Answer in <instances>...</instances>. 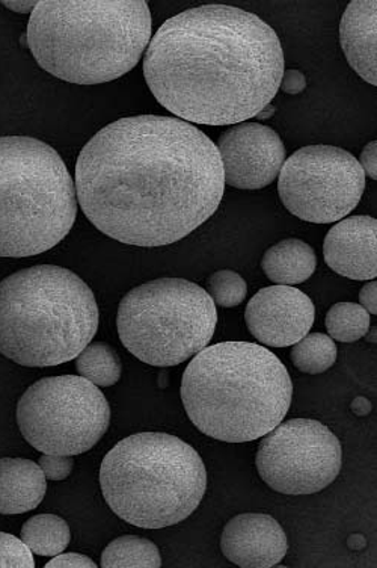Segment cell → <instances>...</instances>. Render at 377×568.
Segmentation results:
<instances>
[{
    "label": "cell",
    "mask_w": 377,
    "mask_h": 568,
    "mask_svg": "<svg viewBox=\"0 0 377 568\" xmlns=\"http://www.w3.org/2000/svg\"><path fill=\"white\" fill-rule=\"evenodd\" d=\"M37 3V0H31V2H24V0H3L2 6L7 7L8 10L19 12V14H28V12L35 10Z\"/></svg>",
    "instance_id": "obj_31"
},
{
    "label": "cell",
    "mask_w": 377,
    "mask_h": 568,
    "mask_svg": "<svg viewBox=\"0 0 377 568\" xmlns=\"http://www.w3.org/2000/svg\"><path fill=\"white\" fill-rule=\"evenodd\" d=\"M324 256L330 270L350 280L377 275V221L350 216L338 221L325 237Z\"/></svg>",
    "instance_id": "obj_15"
},
{
    "label": "cell",
    "mask_w": 377,
    "mask_h": 568,
    "mask_svg": "<svg viewBox=\"0 0 377 568\" xmlns=\"http://www.w3.org/2000/svg\"><path fill=\"white\" fill-rule=\"evenodd\" d=\"M359 165L364 171V174L370 179H377V141H370L364 148L361 156H359Z\"/></svg>",
    "instance_id": "obj_29"
},
{
    "label": "cell",
    "mask_w": 377,
    "mask_h": 568,
    "mask_svg": "<svg viewBox=\"0 0 377 568\" xmlns=\"http://www.w3.org/2000/svg\"><path fill=\"white\" fill-rule=\"evenodd\" d=\"M325 325L330 339L354 344L367 336L370 315L361 304L338 303L329 308Z\"/></svg>",
    "instance_id": "obj_23"
},
{
    "label": "cell",
    "mask_w": 377,
    "mask_h": 568,
    "mask_svg": "<svg viewBox=\"0 0 377 568\" xmlns=\"http://www.w3.org/2000/svg\"><path fill=\"white\" fill-rule=\"evenodd\" d=\"M78 207L57 150L35 138H0V257L49 252L73 229Z\"/></svg>",
    "instance_id": "obj_7"
},
{
    "label": "cell",
    "mask_w": 377,
    "mask_h": 568,
    "mask_svg": "<svg viewBox=\"0 0 377 568\" xmlns=\"http://www.w3.org/2000/svg\"><path fill=\"white\" fill-rule=\"evenodd\" d=\"M284 73L278 33L253 12L191 8L150 41L144 77L165 110L187 123L233 126L274 100Z\"/></svg>",
    "instance_id": "obj_2"
},
{
    "label": "cell",
    "mask_w": 377,
    "mask_h": 568,
    "mask_svg": "<svg viewBox=\"0 0 377 568\" xmlns=\"http://www.w3.org/2000/svg\"><path fill=\"white\" fill-rule=\"evenodd\" d=\"M86 219L123 244L165 246L191 235L224 197L216 144L174 116L136 115L108 124L75 164Z\"/></svg>",
    "instance_id": "obj_1"
},
{
    "label": "cell",
    "mask_w": 377,
    "mask_h": 568,
    "mask_svg": "<svg viewBox=\"0 0 377 568\" xmlns=\"http://www.w3.org/2000/svg\"><path fill=\"white\" fill-rule=\"evenodd\" d=\"M20 538L32 554L57 557L70 545V526L54 514H38L23 525Z\"/></svg>",
    "instance_id": "obj_19"
},
{
    "label": "cell",
    "mask_w": 377,
    "mask_h": 568,
    "mask_svg": "<svg viewBox=\"0 0 377 568\" xmlns=\"http://www.w3.org/2000/svg\"><path fill=\"white\" fill-rule=\"evenodd\" d=\"M38 465L50 481H64L73 471L74 462L70 455L44 454Z\"/></svg>",
    "instance_id": "obj_26"
},
{
    "label": "cell",
    "mask_w": 377,
    "mask_h": 568,
    "mask_svg": "<svg viewBox=\"0 0 377 568\" xmlns=\"http://www.w3.org/2000/svg\"><path fill=\"white\" fill-rule=\"evenodd\" d=\"M342 443L312 419L281 422L259 442L255 466L264 483L283 495H314L337 479Z\"/></svg>",
    "instance_id": "obj_11"
},
{
    "label": "cell",
    "mask_w": 377,
    "mask_h": 568,
    "mask_svg": "<svg viewBox=\"0 0 377 568\" xmlns=\"http://www.w3.org/2000/svg\"><path fill=\"white\" fill-rule=\"evenodd\" d=\"M180 395L188 419L205 436L246 443L284 420L293 384L287 367L264 346L222 342L192 358Z\"/></svg>",
    "instance_id": "obj_3"
},
{
    "label": "cell",
    "mask_w": 377,
    "mask_h": 568,
    "mask_svg": "<svg viewBox=\"0 0 377 568\" xmlns=\"http://www.w3.org/2000/svg\"><path fill=\"white\" fill-rule=\"evenodd\" d=\"M217 308L211 295L183 278L141 284L121 300L116 327L125 349L150 366L171 367L211 344Z\"/></svg>",
    "instance_id": "obj_8"
},
{
    "label": "cell",
    "mask_w": 377,
    "mask_h": 568,
    "mask_svg": "<svg viewBox=\"0 0 377 568\" xmlns=\"http://www.w3.org/2000/svg\"><path fill=\"white\" fill-rule=\"evenodd\" d=\"M100 486L121 519L137 528L163 529L186 520L200 507L207 470L182 438L140 433L109 450L100 467Z\"/></svg>",
    "instance_id": "obj_6"
},
{
    "label": "cell",
    "mask_w": 377,
    "mask_h": 568,
    "mask_svg": "<svg viewBox=\"0 0 377 568\" xmlns=\"http://www.w3.org/2000/svg\"><path fill=\"white\" fill-rule=\"evenodd\" d=\"M75 369L81 377L86 378L95 386L111 387L120 382L123 366H121L119 354L112 346L104 342H95V344L88 345L75 357Z\"/></svg>",
    "instance_id": "obj_21"
},
{
    "label": "cell",
    "mask_w": 377,
    "mask_h": 568,
    "mask_svg": "<svg viewBox=\"0 0 377 568\" xmlns=\"http://www.w3.org/2000/svg\"><path fill=\"white\" fill-rule=\"evenodd\" d=\"M245 321L259 344L287 348L307 336L316 321V307L304 292L276 284L251 298Z\"/></svg>",
    "instance_id": "obj_13"
},
{
    "label": "cell",
    "mask_w": 377,
    "mask_h": 568,
    "mask_svg": "<svg viewBox=\"0 0 377 568\" xmlns=\"http://www.w3.org/2000/svg\"><path fill=\"white\" fill-rule=\"evenodd\" d=\"M222 554L243 568L278 566L287 555L288 541L283 526L267 514L246 513L225 525Z\"/></svg>",
    "instance_id": "obj_14"
},
{
    "label": "cell",
    "mask_w": 377,
    "mask_h": 568,
    "mask_svg": "<svg viewBox=\"0 0 377 568\" xmlns=\"http://www.w3.org/2000/svg\"><path fill=\"white\" fill-rule=\"evenodd\" d=\"M335 361H337V345L326 334H307L304 339L293 345V365L304 374H324L334 366Z\"/></svg>",
    "instance_id": "obj_22"
},
{
    "label": "cell",
    "mask_w": 377,
    "mask_h": 568,
    "mask_svg": "<svg viewBox=\"0 0 377 568\" xmlns=\"http://www.w3.org/2000/svg\"><path fill=\"white\" fill-rule=\"evenodd\" d=\"M103 568H159L162 557L153 541L136 536L116 538L103 550Z\"/></svg>",
    "instance_id": "obj_20"
},
{
    "label": "cell",
    "mask_w": 377,
    "mask_h": 568,
    "mask_svg": "<svg viewBox=\"0 0 377 568\" xmlns=\"http://www.w3.org/2000/svg\"><path fill=\"white\" fill-rule=\"evenodd\" d=\"M275 106L274 104L269 103L267 106H264L262 111L258 112L257 115H255V119L257 120H267L271 119L272 115H275Z\"/></svg>",
    "instance_id": "obj_32"
},
{
    "label": "cell",
    "mask_w": 377,
    "mask_h": 568,
    "mask_svg": "<svg viewBox=\"0 0 377 568\" xmlns=\"http://www.w3.org/2000/svg\"><path fill=\"white\" fill-rule=\"evenodd\" d=\"M24 440L43 454H85L111 424V407L100 388L83 377L61 375L33 383L17 405Z\"/></svg>",
    "instance_id": "obj_9"
},
{
    "label": "cell",
    "mask_w": 377,
    "mask_h": 568,
    "mask_svg": "<svg viewBox=\"0 0 377 568\" xmlns=\"http://www.w3.org/2000/svg\"><path fill=\"white\" fill-rule=\"evenodd\" d=\"M207 294L220 307L232 308L243 303L248 294V286L242 275L234 271L222 270L211 275L207 282Z\"/></svg>",
    "instance_id": "obj_24"
},
{
    "label": "cell",
    "mask_w": 377,
    "mask_h": 568,
    "mask_svg": "<svg viewBox=\"0 0 377 568\" xmlns=\"http://www.w3.org/2000/svg\"><path fill=\"white\" fill-rule=\"evenodd\" d=\"M307 88V78L299 70H284L281 78L279 90L286 94H300Z\"/></svg>",
    "instance_id": "obj_28"
},
{
    "label": "cell",
    "mask_w": 377,
    "mask_h": 568,
    "mask_svg": "<svg viewBox=\"0 0 377 568\" xmlns=\"http://www.w3.org/2000/svg\"><path fill=\"white\" fill-rule=\"evenodd\" d=\"M32 552L22 538L0 532V568H33Z\"/></svg>",
    "instance_id": "obj_25"
},
{
    "label": "cell",
    "mask_w": 377,
    "mask_h": 568,
    "mask_svg": "<svg viewBox=\"0 0 377 568\" xmlns=\"http://www.w3.org/2000/svg\"><path fill=\"white\" fill-rule=\"evenodd\" d=\"M95 568L98 564L92 561L91 558L81 554H60L53 557L52 561L45 564V568Z\"/></svg>",
    "instance_id": "obj_27"
},
{
    "label": "cell",
    "mask_w": 377,
    "mask_h": 568,
    "mask_svg": "<svg viewBox=\"0 0 377 568\" xmlns=\"http://www.w3.org/2000/svg\"><path fill=\"white\" fill-rule=\"evenodd\" d=\"M359 301H361V306L366 308L368 315H376L377 313V283L375 282L367 283L366 286L363 287L361 292H359Z\"/></svg>",
    "instance_id": "obj_30"
},
{
    "label": "cell",
    "mask_w": 377,
    "mask_h": 568,
    "mask_svg": "<svg viewBox=\"0 0 377 568\" xmlns=\"http://www.w3.org/2000/svg\"><path fill=\"white\" fill-rule=\"evenodd\" d=\"M316 266V253L307 242L300 240L281 241L271 246L262 258L266 277L283 286L307 282Z\"/></svg>",
    "instance_id": "obj_18"
},
{
    "label": "cell",
    "mask_w": 377,
    "mask_h": 568,
    "mask_svg": "<svg viewBox=\"0 0 377 568\" xmlns=\"http://www.w3.org/2000/svg\"><path fill=\"white\" fill-rule=\"evenodd\" d=\"M366 174L358 159L334 145H308L286 159L279 171L281 202L297 219L338 223L363 199Z\"/></svg>",
    "instance_id": "obj_10"
},
{
    "label": "cell",
    "mask_w": 377,
    "mask_h": 568,
    "mask_svg": "<svg viewBox=\"0 0 377 568\" xmlns=\"http://www.w3.org/2000/svg\"><path fill=\"white\" fill-rule=\"evenodd\" d=\"M377 2L354 0L339 23V43L351 69L377 85Z\"/></svg>",
    "instance_id": "obj_16"
},
{
    "label": "cell",
    "mask_w": 377,
    "mask_h": 568,
    "mask_svg": "<svg viewBox=\"0 0 377 568\" xmlns=\"http://www.w3.org/2000/svg\"><path fill=\"white\" fill-rule=\"evenodd\" d=\"M48 478L40 465L24 458L0 459V514L17 516L43 503Z\"/></svg>",
    "instance_id": "obj_17"
},
{
    "label": "cell",
    "mask_w": 377,
    "mask_h": 568,
    "mask_svg": "<svg viewBox=\"0 0 377 568\" xmlns=\"http://www.w3.org/2000/svg\"><path fill=\"white\" fill-rule=\"evenodd\" d=\"M225 185L236 190H263L278 178L286 149L274 129L253 121L233 124L216 145Z\"/></svg>",
    "instance_id": "obj_12"
},
{
    "label": "cell",
    "mask_w": 377,
    "mask_h": 568,
    "mask_svg": "<svg viewBox=\"0 0 377 568\" xmlns=\"http://www.w3.org/2000/svg\"><path fill=\"white\" fill-rule=\"evenodd\" d=\"M151 40L144 0H40L27 44L41 69L78 85L112 82L135 69Z\"/></svg>",
    "instance_id": "obj_4"
},
{
    "label": "cell",
    "mask_w": 377,
    "mask_h": 568,
    "mask_svg": "<svg viewBox=\"0 0 377 568\" xmlns=\"http://www.w3.org/2000/svg\"><path fill=\"white\" fill-rule=\"evenodd\" d=\"M98 329V301L73 271L37 265L0 282V353L17 365L71 362Z\"/></svg>",
    "instance_id": "obj_5"
}]
</instances>
